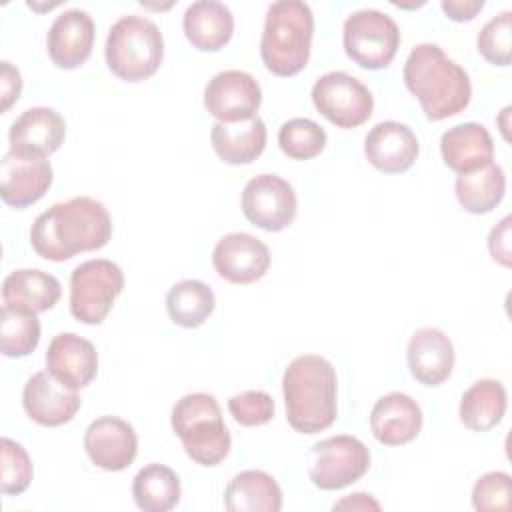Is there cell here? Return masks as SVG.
Instances as JSON below:
<instances>
[{
	"instance_id": "1",
	"label": "cell",
	"mask_w": 512,
	"mask_h": 512,
	"mask_svg": "<svg viewBox=\"0 0 512 512\" xmlns=\"http://www.w3.org/2000/svg\"><path fill=\"white\" fill-rule=\"evenodd\" d=\"M112 236L106 206L90 196H74L44 210L30 228L34 252L50 262H64L78 252L100 250Z\"/></svg>"
},
{
	"instance_id": "2",
	"label": "cell",
	"mask_w": 512,
	"mask_h": 512,
	"mask_svg": "<svg viewBox=\"0 0 512 512\" xmlns=\"http://www.w3.org/2000/svg\"><path fill=\"white\" fill-rule=\"evenodd\" d=\"M402 78L410 94L418 98L424 116L432 122L460 114L470 104L472 84L468 72L438 44H416L404 62Z\"/></svg>"
},
{
	"instance_id": "3",
	"label": "cell",
	"mask_w": 512,
	"mask_h": 512,
	"mask_svg": "<svg viewBox=\"0 0 512 512\" xmlns=\"http://www.w3.org/2000/svg\"><path fill=\"white\" fill-rule=\"evenodd\" d=\"M282 394L286 420L296 432L316 434L334 424L338 378L332 362L324 356H296L284 370Z\"/></svg>"
},
{
	"instance_id": "4",
	"label": "cell",
	"mask_w": 512,
	"mask_h": 512,
	"mask_svg": "<svg viewBox=\"0 0 512 512\" xmlns=\"http://www.w3.org/2000/svg\"><path fill=\"white\" fill-rule=\"evenodd\" d=\"M314 36V14L302 0H278L266 10L260 38L264 66L280 76H296L310 60Z\"/></svg>"
},
{
	"instance_id": "5",
	"label": "cell",
	"mask_w": 512,
	"mask_h": 512,
	"mask_svg": "<svg viewBox=\"0 0 512 512\" xmlns=\"http://www.w3.org/2000/svg\"><path fill=\"white\" fill-rule=\"evenodd\" d=\"M170 424L180 438L186 456L200 466L220 464L232 446L218 400L206 392H192L176 400Z\"/></svg>"
},
{
	"instance_id": "6",
	"label": "cell",
	"mask_w": 512,
	"mask_h": 512,
	"mask_svg": "<svg viewBox=\"0 0 512 512\" xmlns=\"http://www.w3.org/2000/svg\"><path fill=\"white\" fill-rule=\"evenodd\" d=\"M104 56L110 72L120 80H148L158 72L164 58L162 32L144 16H122L108 30Z\"/></svg>"
},
{
	"instance_id": "7",
	"label": "cell",
	"mask_w": 512,
	"mask_h": 512,
	"mask_svg": "<svg viewBox=\"0 0 512 512\" xmlns=\"http://www.w3.org/2000/svg\"><path fill=\"white\" fill-rule=\"evenodd\" d=\"M124 290V272L106 258L78 264L70 274V312L88 326L102 324Z\"/></svg>"
},
{
	"instance_id": "8",
	"label": "cell",
	"mask_w": 512,
	"mask_h": 512,
	"mask_svg": "<svg viewBox=\"0 0 512 512\" xmlns=\"http://www.w3.org/2000/svg\"><path fill=\"white\" fill-rule=\"evenodd\" d=\"M346 56L366 70L386 68L400 46L398 24L376 8L352 12L342 30Z\"/></svg>"
},
{
	"instance_id": "9",
	"label": "cell",
	"mask_w": 512,
	"mask_h": 512,
	"mask_svg": "<svg viewBox=\"0 0 512 512\" xmlns=\"http://www.w3.org/2000/svg\"><path fill=\"white\" fill-rule=\"evenodd\" d=\"M370 468V450L350 434L316 442L308 452V476L320 490H340L360 480Z\"/></svg>"
},
{
	"instance_id": "10",
	"label": "cell",
	"mask_w": 512,
	"mask_h": 512,
	"mask_svg": "<svg viewBox=\"0 0 512 512\" xmlns=\"http://www.w3.org/2000/svg\"><path fill=\"white\" fill-rule=\"evenodd\" d=\"M314 108L338 128L364 124L374 110L372 92L356 76L334 70L322 74L312 86Z\"/></svg>"
},
{
	"instance_id": "11",
	"label": "cell",
	"mask_w": 512,
	"mask_h": 512,
	"mask_svg": "<svg viewBox=\"0 0 512 512\" xmlns=\"http://www.w3.org/2000/svg\"><path fill=\"white\" fill-rule=\"evenodd\" d=\"M242 212L246 220L266 232L288 228L298 210V198L292 184L278 174H258L242 190Z\"/></svg>"
},
{
	"instance_id": "12",
	"label": "cell",
	"mask_w": 512,
	"mask_h": 512,
	"mask_svg": "<svg viewBox=\"0 0 512 512\" xmlns=\"http://www.w3.org/2000/svg\"><path fill=\"white\" fill-rule=\"evenodd\" d=\"M260 104V84L244 70H222L204 88V108L218 122L250 120L256 116Z\"/></svg>"
},
{
	"instance_id": "13",
	"label": "cell",
	"mask_w": 512,
	"mask_h": 512,
	"mask_svg": "<svg viewBox=\"0 0 512 512\" xmlns=\"http://www.w3.org/2000/svg\"><path fill=\"white\" fill-rule=\"evenodd\" d=\"M268 246L252 234L230 232L212 250V264L220 278L230 284H252L270 268Z\"/></svg>"
},
{
	"instance_id": "14",
	"label": "cell",
	"mask_w": 512,
	"mask_h": 512,
	"mask_svg": "<svg viewBox=\"0 0 512 512\" xmlns=\"http://www.w3.org/2000/svg\"><path fill=\"white\" fill-rule=\"evenodd\" d=\"M84 450L92 464L108 472L128 468L138 454V436L120 416H100L84 432Z\"/></svg>"
},
{
	"instance_id": "15",
	"label": "cell",
	"mask_w": 512,
	"mask_h": 512,
	"mask_svg": "<svg viewBox=\"0 0 512 512\" xmlns=\"http://www.w3.org/2000/svg\"><path fill=\"white\" fill-rule=\"evenodd\" d=\"M50 160L6 152L0 162V198L12 208L36 204L52 186Z\"/></svg>"
},
{
	"instance_id": "16",
	"label": "cell",
	"mask_w": 512,
	"mask_h": 512,
	"mask_svg": "<svg viewBox=\"0 0 512 512\" xmlns=\"http://www.w3.org/2000/svg\"><path fill=\"white\" fill-rule=\"evenodd\" d=\"M78 390L58 382L48 370L32 374L22 390V406L26 414L40 426L56 428L68 424L80 410Z\"/></svg>"
},
{
	"instance_id": "17",
	"label": "cell",
	"mask_w": 512,
	"mask_h": 512,
	"mask_svg": "<svg viewBox=\"0 0 512 512\" xmlns=\"http://www.w3.org/2000/svg\"><path fill=\"white\" fill-rule=\"evenodd\" d=\"M66 136V122L54 108L34 106L24 110L10 126V152L32 158H48Z\"/></svg>"
},
{
	"instance_id": "18",
	"label": "cell",
	"mask_w": 512,
	"mask_h": 512,
	"mask_svg": "<svg viewBox=\"0 0 512 512\" xmlns=\"http://www.w3.org/2000/svg\"><path fill=\"white\" fill-rule=\"evenodd\" d=\"M94 20L86 10L70 8L54 18L46 36L50 60L62 70H74L88 60L94 46Z\"/></svg>"
},
{
	"instance_id": "19",
	"label": "cell",
	"mask_w": 512,
	"mask_h": 512,
	"mask_svg": "<svg viewBox=\"0 0 512 512\" xmlns=\"http://www.w3.org/2000/svg\"><path fill=\"white\" fill-rule=\"evenodd\" d=\"M46 370L64 386L80 390L98 374L96 346L74 332H60L48 344Z\"/></svg>"
},
{
	"instance_id": "20",
	"label": "cell",
	"mask_w": 512,
	"mask_h": 512,
	"mask_svg": "<svg viewBox=\"0 0 512 512\" xmlns=\"http://www.w3.org/2000/svg\"><path fill=\"white\" fill-rule=\"evenodd\" d=\"M420 144L412 128L396 120H384L370 128L364 138L366 160L384 174H400L412 168Z\"/></svg>"
},
{
	"instance_id": "21",
	"label": "cell",
	"mask_w": 512,
	"mask_h": 512,
	"mask_svg": "<svg viewBox=\"0 0 512 512\" xmlns=\"http://www.w3.org/2000/svg\"><path fill=\"white\" fill-rule=\"evenodd\" d=\"M410 374L424 386H440L454 370L452 340L438 328H418L406 348Z\"/></svg>"
},
{
	"instance_id": "22",
	"label": "cell",
	"mask_w": 512,
	"mask_h": 512,
	"mask_svg": "<svg viewBox=\"0 0 512 512\" xmlns=\"http://www.w3.org/2000/svg\"><path fill=\"white\" fill-rule=\"evenodd\" d=\"M370 430L384 446L408 444L422 430V410L412 396L388 392L372 406Z\"/></svg>"
},
{
	"instance_id": "23",
	"label": "cell",
	"mask_w": 512,
	"mask_h": 512,
	"mask_svg": "<svg viewBox=\"0 0 512 512\" xmlns=\"http://www.w3.org/2000/svg\"><path fill=\"white\" fill-rule=\"evenodd\" d=\"M440 154L450 170L456 174H466L492 162L494 142L482 124L464 122L448 128L442 134Z\"/></svg>"
},
{
	"instance_id": "24",
	"label": "cell",
	"mask_w": 512,
	"mask_h": 512,
	"mask_svg": "<svg viewBox=\"0 0 512 512\" xmlns=\"http://www.w3.org/2000/svg\"><path fill=\"white\" fill-rule=\"evenodd\" d=\"M186 40L200 52L222 50L234 34V16L230 8L216 0L192 2L182 18Z\"/></svg>"
},
{
	"instance_id": "25",
	"label": "cell",
	"mask_w": 512,
	"mask_h": 512,
	"mask_svg": "<svg viewBox=\"0 0 512 512\" xmlns=\"http://www.w3.org/2000/svg\"><path fill=\"white\" fill-rule=\"evenodd\" d=\"M266 124L256 114L242 122H216L210 130L214 152L226 164H250L266 148Z\"/></svg>"
},
{
	"instance_id": "26",
	"label": "cell",
	"mask_w": 512,
	"mask_h": 512,
	"mask_svg": "<svg viewBox=\"0 0 512 512\" xmlns=\"http://www.w3.org/2000/svg\"><path fill=\"white\" fill-rule=\"evenodd\" d=\"M228 512H278L282 510V490L264 470H242L232 476L224 490Z\"/></svg>"
},
{
	"instance_id": "27",
	"label": "cell",
	"mask_w": 512,
	"mask_h": 512,
	"mask_svg": "<svg viewBox=\"0 0 512 512\" xmlns=\"http://www.w3.org/2000/svg\"><path fill=\"white\" fill-rule=\"evenodd\" d=\"M60 282L38 268H20L10 272L2 282V300L8 306L46 312L60 300Z\"/></svg>"
},
{
	"instance_id": "28",
	"label": "cell",
	"mask_w": 512,
	"mask_h": 512,
	"mask_svg": "<svg viewBox=\"0 0 512 512\" xmlns=\"http://www.w3.org/2000/svg\"><path fill=\"white\" fill-rule=\"evenodd\" d=\"M508 406V394L500 380L482 378L474 382L460 398V422L474 432H488L496 428Z\"/></svg>"
},
{
	"instance_id": "29",
	"label": "cell",
	"mask_w": 512,
	"mask_h": 512,
	"mask_svg": "<svg viewBox=\"0 0 512 512\" xmlns=\"http://www.w3.org/2000/svg\"><path fill=\"white\" fill-rule=\"evenodd\" d=\"M454 192L460 206L470 214H488L504 198L506 174L500 164L488 162L486 166L458 174L454 182Z\"/></svg>"
},
{
	"instance_id": "30",
	"label": "cell",
	"mask_w": 512,
	"mask_h": 512,
	"mask_svg": "<svg viewBox=\"0 0 512 512\" xmlns=\"http://www.w3.org/2000/svg\"><path fill=\"white\" fill-rule=\"evenodd\" d=\"M132 496L144 512H168L180 502V478L164 464H146L132 480Z\"/></svg>"
},
{
	"instance_id": "31",
	"label": "cell",
	"mask_w": 512,
	"mask_h": 512,
	"mask_svg": "<svg viewBox=\"0 0 512 512\" xmlns=\"http://www.w3.org/2000/svg\"><path fill=\"white\" fill-rule=\"evenodd\" d=\"M216 308V296L208 284L196 278L176 282L166 294V312L182 328L202 326Z\"/></svg>"
},
{
	"instance_id": "32",
	"label": "cell",
	"mask_w": 512,
	"mask_h": 512,
	"mask_svg": "<svg viewBox=\"0 0 512 512\" xmlns=\"http://www.w3.org/2000/svg\"><path fill=\"white\" fill-rule=\"evenodd\" d=\"M40 342V320L36 312L4 304L0 310V352L6 358H24Z\"/></svg>"
},
{
	"instance_id": "33",
	"label": "cell",
	"mask_w": 512,
	"mask_h": 512,
	"mask_svg": "<svg viewBox=\"0 0 512 512\" xmlns=\"http://www.w3.org/2000/svg\"><path fill=\"white\" fill-rule=\"evenodd\" d=\"M326 130L310 118H290L278 130V146L292 160H312L326 146Z\"/></svg>"
},
{
	"instance_id": "34",
	"label": "cell",
	"mask_w": 512,
	"mask_h": 512,
	"mask_svg": "<svg viewBox=\"0 0 512 512\" xmlns=\"http://www.w3.org/2000/svg\"><path fill=\"white\" fill-rule=\"evenodd\" d=\"M0 490L4 496L22 494L34 476L32 460L26 448L10 438L0 440Z\"/></svg>"
},
{
	"instance_id": "35",
	"label": "cell",
	"mask_w": 512,
	"mask_h": 512,
	"mask_svg": "<svg viewBox=\"0 0 512 512\" xmlns=\"http://www.w3.org/2000/svg\"><path fill=\"white\" fill-rule=\"evenodd\" d=\"M476 48L484 60L494 66L512 62V12L504 10L492 16L478 32Z\"/></svg>"
},
{
	"instance_id": "36",
	"label": "cell",
	"mask_w": 512,
	"mask_h": 512,
	"mask_svg": "<svg viewBox=\"0 0 512 512\" xmlns=\"http://www.w3.org/2000/svg\"><path fill=\"white\" fill-rule=\"evenodd\" d=\"M228 410L240 426H264L274 418L276 404L264 390H244L228 398Z\"/></svg>"
},
{
	"instance_id": "37",
	"label": "cell",
	"mask_w": 512,
	"mask_h": 512,
	"mask_svg": "<svg viewBox=\"0 0 512 512\" xmlns=\"http://www.w3.org/2000/svg\"><path fill=\"white\" fill-rule=\"evenodd\" d=\"M512 478L508 472L494 470L480 476L472 488V506L478 512L508 510L510 508Z\"/></svg>"
},
{
	"instance_id": "38",
	"label": "cell",
	"mask_w": 512,
	"mask_h": 512,
	"mask_svg": "<svg viewBox=\"0 0 512 512\" xmlns=\"http://www.w3.org/2000/svg\"><path fill=\"white\" fill-rule=\"evenodd\" d=\"M22 76L16 66L8 60L0 62V112H8L10 106L20 98Z\"/></svg>"
},
{
	"instance_id": "39",
	"label": "cell",
	"mask_w": 512,
	"mask_h": 512,
	"mask_svg": "<svg viewBox=\"0 0 512 512\" xmlns=\"http://www.w3.org/2000/svg\"><path fill=\"white\" fill-rule=\"evenodd\" d=\"M510 216H504L488 234V250L494 262L510 266Z\"/></svg>"
},
{
	"instance_id": "40",
	"label": "cell",
	"mask_w": 512,
	"mask_h": 512,
	"mask_svg": "<svg viewBox=\"0 0 512 512\" xmlns=\"http://www.w3.org/2000/svg\"><path fill=\"white\" fill-rule=\"evenodd\" d=\"M442 12L454 22H468L484 8V0H442Z\"/></svg>"
},
{
	"instance_id": "41",
	"label": "cell",
	"mask_w": 512,
	"mask_h": 512,
	"mask_svg": "<svg viewBox=\"0 0 512 512\" xmlns=\"http://www.w3.org/2000/svg\"><path fill=\"white\" fill-rule=\"evenodd\" d=\"M332 510H380V504L366 492H354L350 496H344L338 500Z\"/></svg>"
}]
</instances>
